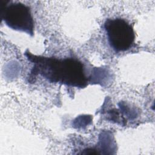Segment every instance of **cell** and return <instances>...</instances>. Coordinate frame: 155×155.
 Instances as JSON below:
<instances>
[{"label": "cell", "instance_id": "3", "mask_svg": "<svg viewBox=\"0 0 155 155\" xmlns=\"http://www.w3.org/2000/svg\"><path fill=\"white\" fill-rule=\"evenodd\" d=\"M111 47L116 51L129 49L134 41V33L131 25L120 18L107 19L104 24Z\"/></svg>", "mask_w": 155, "mask_h": 155}, {"label": "cell", "instance_id": "1", "mask_svg": "<svg viewBox=\"0 0 155 155\" xmlns=\"http://www.w3.org/2000/svg\"><path fill=\"white\" fill-rule=\"evenodd\" d=\"M28 59L34 63V72L51 82L78 87H83L87 84L83 65L77 59H59L31 54L28 55Z\"/></svg>", "mask_w": 155, "mask_h": 155}, {"label": "cell", "instance_id": "2", "mask_svg": "<svg viewBox=\"0 0 155 155\" xmlns=\"http://www.w3.org/2000/svg\"><path fill=\"white\" fill-rule=\"evenodd\" d=\"M1 19L13 30L33 34L34 23L29 7L21 2L0 1Z\"/></svg>", "mask_w": 155, "mask_h": 155}]
</instances>
